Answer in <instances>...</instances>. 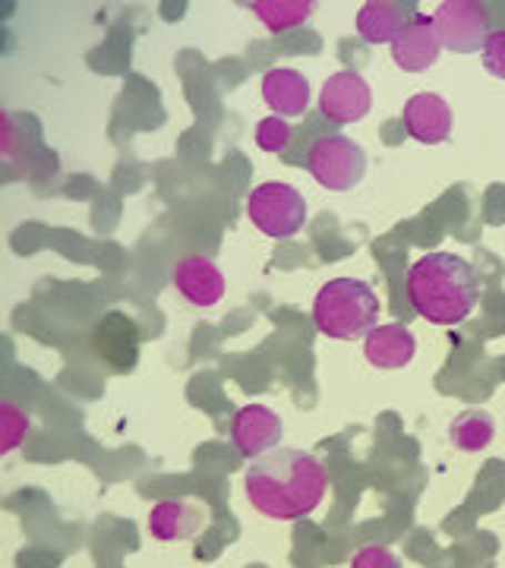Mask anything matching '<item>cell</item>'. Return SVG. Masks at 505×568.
<instances>
[{
	"label": "cell",
	"mask_w": 505,
	"mask_h": 568,
	"mask_svg": "<svg viewBox=\"0 0 505 568\" xmlns=\"http://www.w3.org/2000/svg\"><path fill=\"white\" fill-rule=\"evenodd\" d=\"M209 521V508L193 499H162L149 511V534L162 544L186 540Z\"/></svg>",
	"instance_id": "12"
},
{
	"label": "cell",
	"mask_w": 505,
	"mask_h": 568,
	"mask_svg": "<svg viewBox=\"0 0 505 568\" xmlns=\"http://www.w3.org/2000/svg\"><path fill=\"white\" fill-rule=\"evenodd\" d=\"M26 433H29V410L3 398L0 402V455H10L13 448H20Z\"/></svg>",
	"instance_id": "18"
},
{
	"label": "cell",
	"mask_w": 505,
	"mask_h": 568,
	"mask_svg": "<svg viewBox=\"0 0 505 568\" xmlns=\"http://www.w3.org/2000/svg\"><path fill=\"white\" fill-rule=\"evenodd\" d=\"M380 320V297L361 278H332L316 291L313 301V325L325 338L351 342L370 335Z\"/></svg>",
	"instance_id": "3"
},
{
	"label": "cell",
	"mask_w": 505,
	"mask_h": 568,
	"mask_svg": "<svg viewBox=\"0 0 505 568\" xmlns=\"http://www.w3.org/2000/svg\"><path fill=\"white\" fill-rule=\"evenodd\" d=\"M392 48V61L404 73H424L433 63L440 61V36H436V26H433V17L426 13H417L411 17L407 26L398 32V39L388 44Z\"/></svg>",
	"instance_id": "9"
},
{
	"label": "cell",
	"mask_w": 505,
	"mask_h": 568,
	"mask_svg": "<svg viewBox=\"0 0 505 568\" xmlns=\"http://www.w3.org/2000/svg\"><path fill=\"white\" fill-rule=\"evenodd\" d=\"M306 171L325 190L344 193V190L357 186L366 174V152L344 133L320 136L310 145Z\"/></svg>",
	"instance_id": "5"
},
{
	"label": "cell",
	"mask_w": 505,
	"mask_h": 568,
	"mask_svg": "<svg viewBox=\"0 0 505 568\" xmlns=\"http://www.w3.org/2000/svg\"><path fill=\"white\" fill-rule=\"evenodd\" d=\"M246 215L256 231H263L272 241H284L303 231L306 224V200L301 190L291 183L265 181L250 190L246 196Z\"/></svg>",
	"instance_id": "4"
},
{
	"label": "cell",
	"mask_w": 505,
	"mask_h": 568,
	"mask_svg": "<svg viewBox=\"0 0 505 568\" xmlns=\"http://www.w3.org/2000/svg\"><path fill=\"white\" fill-rule=\"evenodd\" d=\"M256 145L269 152V155H279L284 152L287 145H291V123L284 121V118H263V121L256 123Z\"/></svg>",
	"instance_id": "19"
},
{
	"label": "cell",
	"mask_w": 505,
	"mask_h": 568,
	"mask_svg": "<svg viewBox=\"0 0 505 568\" xmlns=\"http://www.w3.org/2000/svg\"><path fill=\"white\" fill-rule=\"evenodd\" d=\"M284 436L282 417L269 405H243L231 417V443L238 448V455L256 462L265 452L279 448Z\"/></svg>",
	"instance_id": "8"
},
{
	"label": "cell",
	"mask_w": 505,
	"mask_h": 568,
	"mask_svg": "<svg viewBox=\"0 0 505 568\" xmlns=\"http://www.w3.org/2000/svg\"><path fill=\"white\" fill-rule=\"evenodd\" d=\"M404 130L421 145H440L452 136V104L436 92H417L402 108Z\"/></svg>",
	"instance_id": "10"
},
{
	"label": "cell",
	"mask_w": 505,
	"mask_h": 568,
	"mask_svg": "<svg viewBox=\"0 0 505 568\" xmlns=\"http://www.w3.org/2000/svg\"><path fill=\"white\" fill-rule=\"evenodd\" d=\"M347 568H402V559L383 544H370V547H361L351 556Z\"/></svg>",
	"instance_id": "21"
},
{
	"label": "cell",
	"mask_w": 505,
	"mask_h": 568,
	"mask_svg": "<svg viewBox=\"0 0 505 568\" xmlns=\"http://www.w3.org/2000/svg\"><path fill=\"white\" fill-rule=\"evenodd\" d=\"M481 61H484V70L489 77L505 80V26L486 36L484 48H481Z\"/></svg>",
	"instance_id": "20"
},
{
	"label": "cell",
	"mask_w": 505,
	"mask_h": 568,
	"mask_svg": "<svg viewBox=\"0 0 505 568\" xmlns=\"http://www.w3.org/2000/svg\"><path fill=\"white\" fill-rule=\"evenodd\" d=\"M357 36L366 41V44H392L398 39L407 20H404V7L402 3H392V0H370L357 10Z\"/></svg>",
	"instance_id": "15"
},
{
	"label": "cell",
	"mask_w": 505,
	"mask_h": 568,
	"mask_svg": "<svg viewBox=\"0 0 505 568\" xmlns=\"http://www.w3.org/2000/svg\"><path fill=\"white\" fill-rule=\"evenodd\" d=\"M448 436H452V446L458 448V452L474 455V452H484V448L493 443L496 424H493V417H489L486 410H481V407H467V410H462V414L452 420Z\"/></svg>",
	"instance_id": "16"
},
{
	"label": "cell",
	"mask_w": 505,
	"mask_h": 568,
	"mask_svg": "<svg viewBox=\"0 0 505 568\" xmlns=\"http://www.w3.org/2000/svg\"><path fill=\"white\" fill-rule=\"evenodd\" d=\"M373 108V89L357 70H339L320 89V114L329 123L351 126L361 123Z\"/></svg>",
	"instance_id": "7"
},
{
	"label": "cell",
	"mask_w": 505,
	"mask_h": 568,
	"mask_svg": "<svg viewBox=\"0 0 505 568\" xmlns=\"http://www.w3.org/2000/svg\"><path fill=\"white\" fill-rule=\"evenodd\" d=\"M414 354H417V338L402 323L376 325L364 338V357L380 369H402L414 361Z\"/></svg>",
	"instance_id": "14"
},
{
	"label": "cell",
	"mask_w": 505,
	"mask_h": 568,
	"mask_svg": "<svg viewBox=\"0 0 505 568\" xmlns=\"http://www.w3.org/2000/svg\"><path fill=\"white\" fill-rule=\"evenodd\" d=\"M171 278H174V287H178V294H181L183 301L193 306H202V310L215 306L224 297L222 268L212 263L209 256H202V253H190V256L178 260Z\"/></svg>",
	"instance_id": "11"
},
{
	"label": "cell",
	"mask_w": 505,
	"mask_h": 568,
	"mask_svg": "<svg viewBox=\"0 0 505 568\" xmlns=\"http://www.w3.org/2000/svg\"><path fill=\"white\" fill-rule=\"evenodd\" d=\"M263 102L275 118H303L310 108V80L301 70L291 67H272L263 77Z\"/></svg>",
	"instance_id": "13"
},
{
	"label": "cell",
	"mask_w": 505,
	"mask_h": 568,
	"mask_svg": "<svg viewBox=\"0 0 505 568\" xmlns=\"http://www.w3.org/2000/svg\"><path fill=\"white\" fill-rule=\"evenodd\" d=\"M489 7L484 0H445L433 13L440 44L452 54H474L484 48L489 29Z\"/></svg>",
	"instance_id": "6"
},
{
	"label": "cell",
	"mask_w": 505,
	"mask_h": 568,
	"mask_svg": "<svg viewBox=\"0 0 505 568\" xmlns=\"http://www.w3.org/2000/svg\"><path fill=\"white\" fill-rule=\"evenodd\" d=\"M250 10L269 32H291L313 17L310 0H253Z\"/></svg>",
	"instance_id": "17"
},
{
	"label": "cell",
	"mask_w": 505,
	"mask_h": 568,
	"mask_svg": "<svg viewBox=\"0 0 505 568\" xmlns=\"http://www.w3.org/2000/svg\"><path fill=\"white\" fill-rule=\"evenodd\" d=\"M243 489L250 506L265 518L297 521L323 506L329 477L310 452L279 446L250 462Z\"/></svg>",
	"instance_id": "1"
},
{
	"label": "cell",
	"mask_w": 505,
	"mask_h": 568,
	"mask_svg": "<svg viewBox=\"0 0 505 568\" xmlns=\"http://www.w3.org/2000/svg\"><path fill=\"white\" fill-rule=\"evenodd\" d=\"M404 294L411 310L430 325H462L481 301V278L474 265L455 253H424L407 265Z\"/></svg>",
	"instance_id": "2"
}]
</instances>
